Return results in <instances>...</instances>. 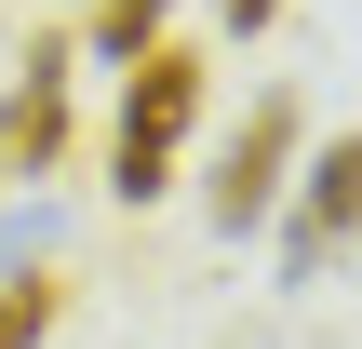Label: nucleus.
<instances>
[{
  "mask_svg": "<svg viewBox=\"0 0 362 349\" xmlns=\"http://www.w3.org/2000/svg\"><path fill=\"white\" fill-rule=\"evenodd\" d=\"M148 40H161V0H94V54L107 67H134Z\"/></svg>",
  "mask_w": 362,
  "mask_h": 349,
  "instance_id": "6",
  "label": "nucleus"
},
{
  "mask_svg": "<svg viewBox=\"0 0 362 349\" xmlns=\"http://www.w3.org/2000/svg\"><path fill=\"white\" fill-rule=\"evenodd\" d=\"M215 13H228V27H242V40H255V27H269V13H282V0H215Z\"/></svg>",
  "mask_w": 362,
  "mask_h": 349,
  "instance_id": "9",
  "label": "nucleus"
},
{
  "mask_svg": "<svg viewBox=\"0 0 362 349\" xmlns=\"http://www.w3.org/2000/svg\"><path fill=\"white\" fill-rule=\"evenodd\" d=\"M54 309H67V296H54L40 269H27V282H0V349H40V336H54Z\"/></svg>",
  "mask_w": 362,
  "mask_h": 349,
  "instance_id": "7",
  "label": "nucleus"
},
{
  "mask_svg": "<svg viewBox=\"0 0 362 349\" xmlns=\"http://www.w3.org/2000/svg\"><path fill=\"white\" fill-rule=\"evenodd\" d=\"M107 188H121V202H161V188H175V148H161V135H107Z\"/></svg>",
  "mask_w": 362,
  "mask_h": 349,
  "instance_id": "5",
  "label": "nucleus"
},
{
  "mask_svg": "<svg viewBox=\"0 0 362 349\" xmlns=\"http://www.w3.org/2000/svg\"><path fill=\"white\" fill-rule=\"evenodd\" d=\"M188 121H202V54H188V40H148V54L121 67V135H161V148H175Z\"/></svg>",
  "mask_w": 362,
  "mask_h": 349,
  "instance_id": "4",
  "label": "nucleus"
},
{
  "mask_svg": "<svg viewBox=\"0 0 362 349\" xmlns=\"http://www.w3.org/2000/svg\"><path fill=\"white\" fill-rule=\"evenodd\" d=\"M67 161V54L27 40V81L0 94V175H54Z\"/></svg>",
  "mask_w": 362,
  "mask_h": 349,
  "instance_id": "3",
  "label": "nucleus"
},
{
  "mask_svg": "<svg viewBox=\"0 0 362 349\" xmlns=\"http://www.w3.org/2000/svg\"><path fill=\"white\" fill-rule=\"evenodd\" d=\"M296 135H309V121H296V94H255V108H242L228 161H215V188H202V215H215L228 242L282 215V175H296Z\"/></svg>",
  "mask_w": 362,
  "mask_h": 349,
  "instance_id": "1",
  "label": "nucleus"
},
{
  "mask_svg": "<svg viewBox=\"0 0 362 349\" xmlns=\"http://www.w3.org/2000/svg\"><path fill=\"white\" fill-rule=\"evenodd\" d=\"M40 242H54V215H40V202H13V215H0V269H13V256H40Z\"/></svg>",
  "mask_w": 362,
  "mask_h": 349,
  "instance_id": "8",
  "label": "nucleus"
},
{
  "mask_svg": "<svg viewBox=\"0 0 362 349\" xmlns=\"http://www.w3.org/2000/svg\"><path fill=\"white\" fill-rule=\"evenodd\" d=\"M336 242H362V135L309 148L296 215H282V282H322V269H336Z\"/></svg>",
  "mask_w": 362,
  "mask_h": 349,
  "instance_id": "2",
  "label": "nucleus"
}]
</instances>
